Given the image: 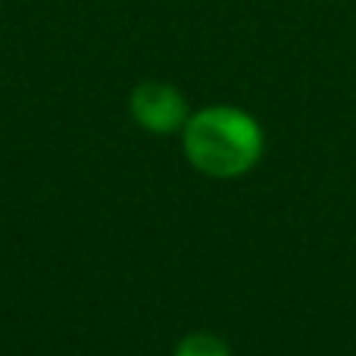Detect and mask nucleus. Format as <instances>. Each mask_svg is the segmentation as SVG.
Returning <instances> with one entry per match:
<instances>
[{
	"label": "nucleus",
	"mask_w": 356,
	"mask_h": 356,
	"mask_svg": "<svg viewBox=\"0 0 356 356\" xmlns=\"http://www.w3.org/2000/svg\"><path fill=\"white\" fill-rule=\"evenodd\" d=\"M131 116L141 129L154 135H169V131L184 129L188 122V100L181 91L166 81H141L131 91Z\"/></svg>",
	"instance_id": "nucleus-2"
},
{
	"label": "nucleus",
	"mask_w": 356,
	"mask_h": 356,
	"mask_svg": "<svg viewBox=\"0 0 356 356\" xmlns=\"http://www.w3.org/2000/svg\"><path fill=\"white\" fill-rule=\"evenodd\" d=\"M175 356H232L225 341L209 332H194L175 347Z\"/></svg>",
	"instance_id": "nucleus-3"
},
{
	"label": "nucleus",
	"mask_w": 356,
	"mask_h": 356,
	"mask_svg": "<svg viewBox=\"0 0 356 356\" xmlns=\"http://www.w3.org/2000/svg\"><path fill=\"white\" fill-rule=\"evenodd\" d=\"M184 156L209 178H234L263 156V129L238 106H207L184 122Z\"/></svg>",
	"instance_id": "nucleus-1"
}]
</instances>
